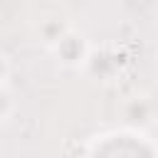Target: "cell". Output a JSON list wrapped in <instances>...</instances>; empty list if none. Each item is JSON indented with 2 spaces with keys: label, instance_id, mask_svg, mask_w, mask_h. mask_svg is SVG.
<instances>
[{
  "label": "cell",
  "instance_id": "4",
  "mask_svg": "<svg viewBox=\"0 0 158 158\" xmlns=\"http://www.w3.org/2000/svg\"><path fill=\"white\" fill-rule=\"evenodd\" d=\"M153 114H156V106L151 99L146 96H133L123 104V118L136 123V126H146L153 121Z\"/></svg>",
  "mask_w": 158,
  "mask_h": 158
},
{
  "label": "cell",
  "instance_id": "7",
  "mask_svg": "<svg viewBox=\"0 0 158 158\" xmlns=\"http://www.w3.org/2000/svg\"><path fill=\"white\" fill-rule=\"evenodd\" d=\"M156 62H158V59H156Z\"/></svg>",
  "mask_w": 158,
  "mask_h": 158
},
{
  "label": "cell",
  "instance_id": "6",
  "mask_svg": "<svg viewBox=\"0 0 158 158\" xmlns=\"http://www.w3.org/2000/svg\"><path fill=\"white\" fill-rule=\"evenodd\" d=\"M10 72H12L10 57H7V52H2V49H0V86H5V84H7V79H10Z\"/></svg>",
  "mask_w": 158,
  "mask_h": 158
},
{
  "label": "cell",
  "instance_id": "5",
  "mask_svg": "<svg viewBox=\"0 0 158 158\" xmlns=\"http://www.w3.org/2000/svg\"><path fill=\"white\" fill-rule=\"evenodd\" d=\"M15 111V101H12V94L7 91V86H0V123L7 121Z\"/></svg>",
  "mask_w": 158,
  "mask_h": 158
},
{
  "label": "cell",
  "instance_id": "2",
  "mask_svg": "<svg viewBox=\"0 0 158 158\" xmlns=\"http://www.w3.org/2000/svg\"><path fill=\"white\" fill-rule=\"evenodd\" d=\"M123 69V59L118 54V49H94L84 72L91 74L94 79H101V81H111L116 74H121Z\"/></svg>",
  "mask_w": 158,
  "mask_h": 158
},
{
  "label": "cell",
  "instance_id": "1",
  "mask_svg": "<svg viewBox=\"0 0 158 158\" xmlns=\"http://www.w3.org/2000/svg\"><path fill=\"white\" fill-rule=\"evenodd\" d=\"M49 52L54 54V59L64 69H84L86 62H89V57H91V52H94V47L86 40V35H81V32H77L72 27Z\"/></svg>",
  "mask_w": 158,
  "mask_h": 158
},
{
  "label": "cell",
  "instance_id": "3",
  "mask_svg": "<svg viewBox=\"0 0 158 158\" xmlns=\"http://www.w3.org/2000/svg\"><path fill=\"white\" fill-rule=\"evenodd\" d=\"M69 30H72V25H69L67 20H62V17H44V20H40V25H37V40H40L47 49H52Z\"/></svg>",
  "mask_w": 158,
  "mask_h": 158
}]
</instances>
